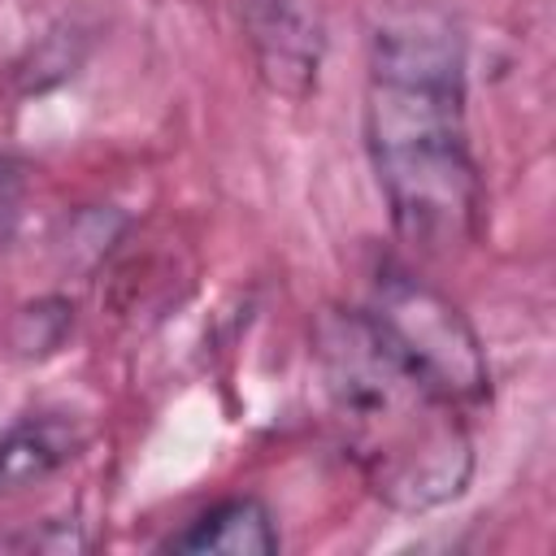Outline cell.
<instances>
[{
  "mask_svg": "<svg viewBox=\"0 0 556 556\" xmlns=\"http://www.w3.org/2000/svg\"><path fill=\"white\" fill-rule=\"evenodd\" d=\"M365 152L404 243L456 252L478 239L482 174L465 126V43L443 13H395L374 30Z\"/></svg>",
  "mask_w": 556,
  "mask_h": 556,
  "instance_id": "obj_1",
  "label": "cell"
},
{
  "mask_svg": "<svg viewBox=\"0 0 556 556\" xmlns=\"http://www.w3.org/2000/svg\"><path fill=\"white\" fill-rule=\"evenodd\" d=\"M313 361L339 447L374 500L395 513H430L469 491L473 439L460 408L387 348L365 308H321Z\"/></svg>",
  "mask_w": 556,
  "mask_h": 556,
  "instance_id": "obj_2",
  "label": "cell"
},
{
  "mask_svg": "<svg viewBox=\"0 0 556 556\" xmlns=\"http://www.w3.org/2000/svg\"><path fill=\"white\" fill-rule=\"evenodd\" d=\"M387 348L447 404L478 408L491 395V365L469 317L404 265H378L361 304Z\"/></svg>",
  "mask_w": 556,
  "mask_h": 556,
  "instance_id": "obj_3",
  "label": "cell"
},
{
  "mask_svg": "<svg viewBox=\"0 0 556 556\" xmlns=\"http://www.w3.org/2000/svg\"><path fill=\"white\" fill-rule=\"evenodd\" d=\"M239 22L265 91L295 104L308 100L326 56V30L313 0H239Z\"/></svg>",
  "mask_w": 556,
  "mask_h": 556,
  "instance_id": "obj_4",
  "label": "cell"
},
{
  "mask_svg": "<svg viewBox=\"0 0 556 556\" xmlns=\"http://www.w3.org/2000/svg\"><path fill=\"white\" fill-rule=\"evenodd\" d=\"M282 547L278 521L265 500L256 495H230L213 508L195 513L182 530L161 539V552L178 556H274Z\"/></svg>",
  "mask_w": 556,
  "mask_h": 556,
  "instance_id": "obj_5",
  "label": "cell"
},
{
  "mask_svg": "<svg viewBox=\"0 0 556 556\" xmlns=\"http://www.w3.org/2000/svg\"><path fill=\"white\" fill-rule=\"evenodd\" d=\"M87 447V426L74 413H26L0 430V495L35 486L65 469Z\"/></svg>",
  "mask_w": 556,
  "mask_h": 556,
  "instance_id": "obj_6",
  "label": "cell"
},
{
  "mask_svg": "<svg viewBox=\"0 0 556 556\" xmlns=\"http://www.w3.org/2000/svg\"><path fill=\"white\" fill-rule=\"evenodd\" d=\"M74 330V304L65 295H39L22 304L9 321V352L22 361H43L65 348Z\"/></svg>",
  "mask_w": 556,
  "mask_h": 556,
  "instance_id": "obj_7",
  "label": "cell"
},
{
  "mask_svg": "<svg viewBox=\"0 0 556 556\" xmlns=\"http://www.w3.org/2000/svg\"><path fill=\"white\" fill-rule=\"evenodd\" d=\"M9 547H26V552H87L91 539L83 534L78 517H48L39 530L22 534V539H4Z\"/></svg>",
  "mask_w": 556,
  "mask_h": 556,
  "instance_id": "obj_8",
  "label": "cell"
},
{
  "mask_svg": "<svg viewBox=\"0 0 556 556\" xmlns=\"http://www.w3.org/2000/svg\"><path fill=\"white\" fill-rule=\"evenodd\" d=\"M17 195H22V165L9 152H0V226L13 217Z\"/></svg>",
  "mask_w": 556,
  "mask_h": 556,
  "instance_id": "obj_9",
  "label": "cell"
}]
</instances>
